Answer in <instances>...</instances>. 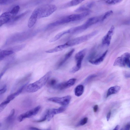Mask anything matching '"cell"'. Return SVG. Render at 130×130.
Instances as JSON below:
<instances>
[{"label":"cell","mask_w":130,"mask_h":130,"mask_svg":"<svg viewBox=\"0 0 130 130\" xmlns=\"http://www.w3.org/2000/svg\"><path fill=\"white\" fill-rule=\"evenodd\" d=\"M51 74V72L46 73L39 79L27 86L25 90L29 93L36 92L43 87L47 83Z\"/></svg>","instance_id":"6da1fadb"},{"label":"cell","mask_w":130,"mask_h":130,"mask_svg":"<svg viewBox=\"0 0 130 130\" xmlns=\"http://www.w3.org/2000/svg\"><path fill=\"white\" fill-rule=\"evenodd\" d=\"M38 13L37 19L48 17L52 14L57 9L55 5L51 4H46L38 7Z\"/></svg>","instance_id":"7a4b0ae2"},{"label":"cell","mask_w":130,"mask_h":130,"mask_svg":"<svg viewBox=\"0 0 130 130\" xmlns=\"http://www.w3.org/2000/svg\"><path fill=\"white\" fill-rule=\"evenodd\" d=\"M98 32L97 30H95L88 34L73 39L66 43L68 47L78 44L88 40L96 35Z\"/></svg>","instance_id":"3957f363"},{"label":"cell","mask_w":130,"mask_h":130,"mask_svg":"<svg viewBox=\"0 0 130 130\" xmlns=\"http://www.w3.org/2000/svg\"><path fill=\"white\" fill-rule=\"evenodd\" d=\"M86 50L83 49L77 53L75 55V59L76 62V64L71 70L72 73H75L80 70L81 67L83 59L86 53Z\"/></svg>","instance_id":"277c9868"},{"label":"cell","mask_w":130,"mask_h":130,"mask_svg":"<svg viewBox=\"0 0 130 130\" xmlns=\"http://www.w3.org/2000/svg\"><path fill=\"white\" fill-rule=\"evenodd\" d=\"M130 53H125L121 56L118 57L115 60L114 66H118L121 67L125 66L130 63Z\"/></svg>","instance_id":"5b68a950"},{"label":"cell","mask_w":130,"mask_h":130,"mask_svg":"<svg viewBox=\"0 0 130 130\" xmlns=\"http://www.w3.org/2000/svg\"><path fill=\"white\" fill-rule=\"evenodd\" d=\"M71 97L67 95L62 97H52L48 99V101L60 104L62 106H67L69 104Z\"/></svg>","instance_id":"8992f818"},{"label":"cell","mask_w":130,"mask_h":130,"mask_svg":"<svg viewBox=\"0 0 130 130\" xmlns=\"http://www.w3.org/2000/svg\"><path fill=\"white\" fill-rule=\"evenodd\" d=\"M41 106H38L31 110L21 114L18 117V121L21 122L25 118H30L36 115L38 112Z\"/></svg>","instance_id":"52a82bcc"},{"label":"cell","mask_w":130,"mask_h":130,"mask_svg":"<svg viewBox=\"0 0 130 130\" xmlns=\"http://www.w3.org/2000/svg\"><path fill=\"white\" fill-rule=\"evenodd\" d=\"M76 80V79L75 78L70 79L66 82L57 84L53 88L55 90H61L68 88L74 85Z\"/></svg>","instance_id":"ba28073f"},{"label":"cell","mask_w":130,"mask_h":130,"mask_svg":"<svg viewBox=\"0 0 130 130\" xmlns=\"http://www.w3.org/2000/svg\"><path fill=\"white\" fill-rule=\"evenodd\" d=\"M67 106H62L58 108H54L48 109V115L47 120L48 121L50 120L55 115L59 114L64 111Z\"/></svg>","instance_id":"9c48e42d"},{"label":"cell","mask_w":130,"mask_h":130,"mask_svg":"<svg viewBox=\"0 0 130 130\" xmlns=\"http://www.w3.org/2000/svg\"><path fill=\"white\" fill-rule=\"evenodd\" d=\"M115 27L112 26L106 35L103 38L102 42L103 45L108 46L110 43L113 34Z\"/></svg>","instance_id":"30bf717a"},{"label":"cell","mask_w":130,"mask_h":130,"mask_svg":"<svg viewBox=\"0 0 130 130\" xmlns=\"http://www.w3.org/2000/svg\"><path fill=\"white\" fill-rule=\"evenodd\" d=\"M14 17L9 12H7L2 14L0 16V26L9 22Z\"/></svg>","instance_id":"8fae6325"},{"label":"cell","mask_w":130,"mask_h":130,"mask_svg":"<svg viewBox=\"0 0 130 130\" xmlns=\"http://www.w3.org/2000/svg\"><path fill=\"white\" fill-rule=\"evenodd\" d=\"M90 26L86 22L83 24L69 29V34H73L80 32L85 30Z\"/></svg>","instance_id":"7c38bea8"},{"label":"cell","mask_w":130,"mask_h":130,"mask_svg":"<svg viewBox=\"0 0 130 130\" xmlns=\"http://www.w3.org/2000/svg\"><path fill=\"white\" fill-rule=\"evenodd\" d=\"M74 51V49H73L66 54L64 57L60 60L56 64L55 66L56 69H58L62 66L70 57Z\"/></svg>","instance_id":"4fadbf2b"},{"label":"cell","mask_w":130,"mask_h":130,"mask_svg":"<svg viewBox=\"0 0 130 130\" xmlns=\"http://www.w3.org/2000/svg\"><path fill=\"white\" fill-rule=\"evenodd\" d=\"M38 9L37 7L33 11L28 20L27 25L29 28H31L36 23L37 20L38 19Z\"/></svg>","instance_id":"5bb4252c"},{"label":"cell","mask_w":130,"mask_h":130,"mask_svg":"<svg viewBox=\"0 0 130 130\" xmlns=\"http://www.w3.org/2000/svg\"><path fill=\"white\" fill-rule=\"evenodd\" d=\"M90 11H86L80 14H73L68 16L71 21L79 20L87 17L90 13Z\"/></svg>","instance_id":"9a60e30c"},{"label":"cell","mask_w":130,"mask_h":130,"mask_svg":"<svg viewBox=\"0 0 130 130\" xmlns=\"http://www.w3.org/2000/svg\"><path fill=\"white\" fill-rule=\"evenodd\" d=\"M68 16L60 18L55 22L51 23L48 26V27H52L71 22Z\"/></svg>","instance_id":"2e32d148"},{"label":"cell","mask_w":130,"mask_h":130,"mask_svg":"<svg viewBox=\"0 0 130 130\" xmlns=\"http://www.w3.org/2000/svg\"><path fill=\"white\" fill-rule=\"evenodd\" d=\"M94 4V2L93 1L87 2L76 9L74 11L81 12L89 10L92 7Z\"/></svg>","instance_id":"e0dca14e"},{"label":"cell","mask_w":130,"mask_h":130,"mask_svg":"<svg viewBox=\"0 0 130 130\" xmlns=\"http://www.w3.org/2000/svg\"><path fill=\"white\" fill-rule=\"evenodd\" d=\"M28 83L24 85L18 89L16 91L9 95L6 100L10 101L19 95L22 91L23 89L26 86Z\"/></svg>","instance_id":"ac0fdd59"},{"label":"cell","mask_w":130,"mask_h":130,"mask_svg":"<svg viewBox=\"0 0 130 130\" xmlns=\"http://www.w3.org/2000/svg\"><path fill=\"white\" fill-rule=\"evenodd\" d=\"M107 50L99 58L95 60L89 61V62L94 65H99L103 61L107 53Z\"/></svg>","instance_id":"d6986e66"},{"label":"cell","mask_w":130,"mask_h":130,"mask_svg":"<svg viewBox=\"0 0 130 130\" xmlns=\"http://www.w3.org/2000/svg\"><path fill=\"white\" fill-rule=\"evenodd\" d=\"M120 87L118 86L110 87L108 89L107 91L106 98H107L111 95L118 93L120 91Z\"/></svg>","instance_id":"ffe728a7"},{"label":"cell","mask_w":130,"mask_h":130,"mask_svg":"<svg viewBox=\"0 0 130 130\" xmlns=\"http://www.w3.org/2000/svg\"><path fill=\"white\" fill-rule=\"evenodd\" d=\"M68 47L66 43L56 46L52 49L46 51L45 52L47 53H52L59 51L63 49Z\"/></svg>","instance_id":"44dd1931"},{"label":"cell","mask_w":130,"mask_h":130,"mask_svg":"<svg viewBox=\"0 0 130 130\" xmlns=\"http://www.w3.org/2000/svg\"><path fill=\"white\" fill-rule=\"evenodd\" d=\"M14 53L13 51L11 50H4L0 51V60H3L5 58L13 54Z\"/></svg>","instance_id":"7402d4cb"},{"label":"cell","mask_w":130,"mask_h":130,"mask_svg":"<svg viewBox=\"0 0 130 130\" xmlns=\"http://www.w3.org/2000/svg\"><path fill=\"white\" fill-rule=\"evenodd\" d=\"M84 91V86L82 85H79L77 86L75 89V94L76 96L79 97L83 94Z\"/></svg>","instance_id":"603a6c76"},{"label":"cell","mask_w":130,"mask_h":130,"mask_svg":"<svg viewBox=\"0 0 130 130\" xmlns=\"http://www.w3.org/2000/svg\"><path fill=\"white\" fill-rule=\"evenodd\" d=\"M67 34H69V29L61 31L56 35L55 36L51 39L50 41V42L55 41L61 38L63 35Z\"/></svg>","instance_id":"cb8c5ba5"},{"label":"cell","mask_w":130,"mask_h":130,"mask_svg":"<svg viewBox=\"0 0 130 130\" xmlns=\"http://www.w3.org/2000/svg\"><path fill=\"white\" fill-rule=\"evenodd\" d=\"M57 81L55 78H52L49 79L47 83V85L48 87H53L57 84Z\"/></svg>","instance_id":"d4e9b609"},{"label":"cell","mask_w":130,"mask_h":130,"mask_svg":"<svg viewBox=\"0 0 130 130\" xmlns=\"http://www.w3.org/2000/svg\"><path fill=\"white\" fill-rule=\"evenodd\" d=\"M113 13L112 10L109 11L100 16V21H102L110 16Z\"/></svg>","instance_id":"484cf974"},{"label":"cell","mask_w":130,"mask_h":130,"mask_svg":"<svg viewBox=\"0 0 130 130\" xmlns=\"http://www.w3.org/2000/svg\"><path fill=\"white\" fill-rule=\"evenodd\" d=\"M20 9V7L19 6H15L13 7L9 12L11 15L15 17L18 13Z\"/></svg>","instance_id":"4316f807"},{"label":"cell","mask_w":130,"mask_h":130,"mask_svg":"<svg viewBox=\"0 0 130 130\" xmlns=\"http://www.w3.org/2000/svg\"><path fill=\"white\" fill-rule=\"evenodd\" d=\"M28 11H27L17 16H15L13 17L10 22H11V23H13V22L17 21L20 18L25 16L28 13Z\"/></svg>","instance_id":"83f0119b"},{"label":"cell","mask_w":130,"mask_h":130,"mask_svg":"<svg viewBox=\"0 0 130 130\" xmlns=\"http://www.w3.org/2000/svg\"><path fill=\"white\" fill-rule=\"evenodd\" d=\"M97 75L95 74H91L88 76L85 79L84 83L85 84H87L93 79L96 77Z\"/></svg>","instance_id":"f1b7e54d"},{"label":"cell","mask_w":130,"mask_h":130,"mask_svg":"<svg viewBox=\"0 0 130 130\" xmlns=\"http://www.w3.org/2000/svg\"><path fill=\"white\" fill-rule=\"evenodd\" d=\"M84 1L83 0H72L70 1L68 4V6H74L76 5L79 4L81 3Z\"/></svg>","instance_id":"f546056e"},{"label":"cell","mask_w":130,"mask_h":130,"mask_svg":"<svg viewBox=\"0 0 130 130\" xmlns=\"http://www.w3.org/2000/svg\"><path fill=\"white\" fill-rule=\"evenodd\" d=\"M10 101L6 100L2 103L0 105V111L2 112L4 109Z\"/></svg>","instance_id":"4dcf8cb0"},{"label":"cell","mask_w":130,"mask_h":130,"mask_svg":"<svg viewBox=\"0 0 130 130\" xmlns=\"http://www.w3.org/2000/svg\"><path fill=\"white\" fill-rule=\"evenodd\" d=\"M14 0H0V5H5L11 4L13 2Z\"/></svg>","instance_id":"1f68e13d"},{"label":"cell","mask_w":130,"mask_h":130,"mask_svg":"<svg viewBox=\"0 0 130 130\" xmlns=\"http://www.w3.org/2000/svg\"><path fill=\"white\" fill-rule=\"evenodd\" d=\"M122 1L120 0H107L105 2L109 4L113 5L119 3Z\"/></svg>","instance_id":"d6a6232c"},{"label":"cell","mask_w":130,"mask_h":130,"mask_svg":"<svg viewBox=\"0 0 130 130\" xmlns=\"http://www.w3.org/2000/svg\"><path fill=\"white\" fill-rule=\"evenodd\" d=\"M47 115L48 109L45 111L44 114L41 119L39 120L36 121L38 122H41L45 121L46 119H47Z\"/></svg>","instance_id":"836d02e7"},{"label":"cell","mask_w":130,"mask_h":130,"mask_svg":"<svg viewBox=\"0 0 130 130\" xmlns=\"http://www.w3.org/2000/svg\"><path fill=\"white\" fill-rule=\"evenodd\" d=\"M88 118L87 117H85L82 119L79 122L78 125L82 126L85 124L87 122Z\"/></svg>","instance_id":"e575fe53"},{"label":"cell","mask_w":130,"mask_h":130,"mask_svg":"<svg viewBox=\"0 0 130 130\" xmlns=\"http://www.w3.org/2000/svg\"><path fill=\"white\" fill-rule=\"evenodd\" d=\"M130 129V124L128 123L122 128L120 130H129Z\"/></svg>","instance_id":"d590c367"},{"label":"cell","mask_w":130,"mask_h":130,"mask_svg":"<svg viewBox=\"0 0 130 130\" xmlns=\"http://www.w3.org/2000/svg\"><path fill=\"white\" fill-rule=\"evenodd\" d=\"M7 90V87L6 85H4L3 88L0 90V94H1L5 93Z\"/></svg>","instance_id":"8d00e7d4"},{"label":"cell","mask_w":130,"mask_h":130,"mask_svg":"<svg viewBox=\"0 0 130 130\" xmlns=\"http://www.w3.org/2000/svg\"><path fill=\"white\" fill-rule=\"evenodd\" d=\"M14 109H12V110L11 111L10 115L8 117V118H7V119H9L11 118L14 115Z\"/></svg>","instance_id":"74e56055"},{"label":"cell","mask_w":130,"mask_h":130,"mask_svg":"<svg viewBox=\"0 0 130 130\" xmlns=\"http://www.w3.org/2000/svg\"><path fill=\"white\" fill-rule=\"evenodd\" d=\"M111 114V112L110 111H109L107 113L106 116V119L107 121H108L109 120Z\"/></svg>","instance_id":"f35d334b"},{"label":"cell","mask_w":130,"mask_h":130,"mask_svg":"<svg viewBox=\"0 0 130 130\" xmlns=\"http://www.w3.org/2000/svg\"><path fill=\"white\" fill-rule=\"evenodd\" d=\"M98 109V106L97 105H95L93 107V110L94 112H96Z\"/></svg>","instance_id":"ab89813d"},{"label":"cell","mask_w":130,"mask_h":130,"mask_svg":"<svg viewBox=\"0 0 130 130\" xmlns=\"http://www.w3.org/2000/svg\"><path fill=\"white\" fill-rule=\"evenodd\" d=\"M124 76L126 78H130V72L126 73L124 75Z\"/></svg>","instance_id":"60d3db41"},{"label":"cell","mask_w":130,"mask_h":130,"mask_svg":"<svg viewBox=\"0 0 130 130\" xmlns=\"http://www.w3.org/2000/svg\"><path fill=\"white\" fill-rule=\"evenodd\" d=\"M30 129L31 130H43L41 129H40L38 128H37L34 127H31V128H30ZM46 130H50V129H48Z\"/></svg>","instance_id":"b9f144b4"},{"label":"cell","mask_w":130,"mask_h":130,"mask_svg":"<svg viewBox=\"0 0 130 130\" xmlns=\"http://www.w3.org/2000/svg\"><path fill=\"white\" fill-rule=\"evenodd\" d=\"M119 127V126L118 125H116L112 130H118Z\"/></svg>","instance_id":"7bdbcfd3"}]
</instances>
